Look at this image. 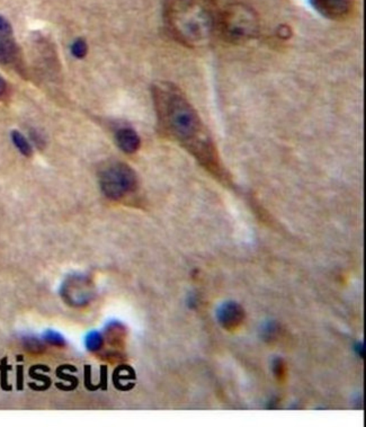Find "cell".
I'll list each match as a JSON object with an SVG mask.
<instances>
[{"instance_id": "1", "label": "cell", "mask_w": 366, "mask_h": 427, "mask_svg": "<svg viewBox=\"0 0 366 427\" xmlns=\"http://www.w3.org/2000/svg\"><path fill=\"white\" fill-rule=\"evenodd\" d=\"M151 94L162 135L183 146L214 178L228 183L229 175L213 139L184 93L174 84L160 82L153 86Z\"/></svg>"}, {"instance_id": "2", "label": "cell", "mask_w": 366, "mask_h": 427, "mask_svg": "<svg viewBox=\"0 0 366 427\" xmlns=\"http://www.w3.org/2000/svg\"><path fill=\"white\" fill-rule=\"evenodd\" d=\"M217 0H165L164 21L175 40L189 48L208 46L218 34Z\"/></svg>"}, {"instance_id": "3", "label": "cell", "mask_w": 366, "mask_h": 427, "mask_svg": "<svg viewBox=\"0 0 366 427\" xmlns=\"http://www.w3.org/2000/svg\"><path fill=\"white\" fill-rule=\"evenodd\" d=\"M260 31V19L251 7L232 3L220 12L218 34L233 44L251 41Z\"/></svg>"}, {"instance_id": "4", "label": "cell", "mask_w": 366, "mask_h": 427, "mask_svg": "<svg viewBox=\"0 0 366 427\" xmlns=\"http://www.w3.org/2000/svg\"><path fill=\"white\" fill-rule=\"evenodd\" d=\"M137 175L122 162H107L99 171L102 192L110 200L126 198L137 189Z\"/></svg>"}, {"instance_id": "5", "label": "cell", "mask_w": 366, "mask_h": 427, "mask_svg": "<svg viewBox=\"0 0 366 427\" xmlns=\"http://www.w3.org/2000/svg\"><path fill=\"white\" fill-rule=\"evenodd\" d=\"M317 12L329 19H344L351 14L354 0H310Z\"/></svg>"}, {"instance_id": "6", "label": "cell", "mask_w": 366, "mask_h": 427, "mask_svg": "<svg viewBox=\"0 0 366 427\" xmlns=\"http://www.w3.org/2000/svg\"><path fill=\"white\" fill-rule=\"evenodd\" d=\"M0 64L21 66V53L12 33H0Z\"/></svg>"}, {"instance_id": "7", "label": "cell", "mask_w": 366, "mask_h": 427, "mask_svg": "<svg viewBox=\"0 0 366 427\" xmlns=\"http://www.w3.org/2000/svg\"><path fill=\"white\" fill-rule=\"evenodd\" d=\"M115 137L116 144L124 153H135L140 148V137L133 129H119V131L116 132Z\"/></svg>"}, {"instance_id": "8", "label": "cell", "mask_w": 366, "mask_h": 427, "mask_svg": "<svg viewBox=\"0 0 366 427\" xmlns=\"http://www.w3.org/2000/svg\"><path fill=\"white\" fill-rule=\"evenodd\" d=\"M12 144H15L16 148L19 149V153L25 157H31L33 153V149L32 146L28 142V139L21 135V132L12 131Z\"/></svg>"}, {"instance_id": "9", "label": "cell", "mask_w": 366, "mask_h": 427, "mask_svg": "<svg viewBox=\"0 0 366 427\" xmlns=\"http://www.w3.org/2000/svg\"><path fill=\"white\" fill-rule=\"evenodd\" d=\"M88 53V46L84 39H77L71 46V53L73 57L77 59L85 58L86 55Z\"/></svg>"}, {"instance_id": "10", "label": "cell", "mask_w": 366, "mask_h": 427, "mask_svg": "<svg viewBox=\"0 0 366 427\" xmlns=\"http://www.w3.org/2000/svg\"><path fill=\"white\" fill-rule=\"evenodd\" d=\"M0 33H12V25L3 16L0 15Z\"/></svg>"}, {"instance_id": "11", "label": "cell", "mask_w": 366, "mask_h": 427, "mask_svg": "<svg viewBox=\"0 0 366 427\" xmlns=\"http://www.w3.org/2000/svg\"><path fill=\"white\" fill-rule=\"evenodd\" d=\"M31 137L35 146H39V148H42V146H44V140H43L42 135H40V133H37V131L33 130V131H31Z\"/></svg>"}, {"instance_id": "12", "label": "cell", "mask_w": 366, "mask_h": 427, "mask_svg": "<svg viewBox=\"0 0 366 427\" xmlns=\"http://www.w3.org/2000/svg\"><path fill=\"white\" fill-rule=\"evenodd\" d=\"M7 91L6 80L3 79V76H0V98L3 97Z\"/></svg>"}]
</instances>
